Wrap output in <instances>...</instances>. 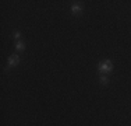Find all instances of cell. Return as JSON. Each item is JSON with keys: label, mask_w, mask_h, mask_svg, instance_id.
Masks as SVG:
<instances>
[{"label": "cell", "mask_w": 131, "mask_h": 126, "mask_svg": "<svg viewBox=\"0 0 131 126\" xmlns=\"http://www.w3.org/2000/svg\"><path fill=\"white\" fill-rule=\"evenodd\" d=\"M112 70H113V63H112L110 60H105V62H101L98 65V71L101 74H110L112 73Z\"/></svg>", "instance_id": "1"}, {"label": "cell", "mask_w": 131, "mask_h": 126, "mask_svg": "<svg viewBox=\"0 0 131 126\" xmlns=\"http://www.w3.org/2000/svg\"><path fill=\"white\" fill-rule=\"evenodd\" d=\"M18 63H20V56L18 55H11V56H8V59H7V70L10 67H14V66H17Z\"/></svg>", "instance_id": "2"}, {"label": "cell", "mask_w": 131, "mask_h": 126, "mask_svg": "<svg viewBox=\"0 0 131 126\" xmlns=\"http://www.w3.org/2000/svg\"><path fill=\"white\" fill-rule=\"evenodd\" d=\"M84 11V6L80 4V3H75V4L71 6V13L74 15H81V13Z\"/></svg>", "instance_id": "3"}, {"label": "cell", "mask_w": 131, "mask_h": 126, "mask_svg": "<svg viewBox=\"0 0 131 126\" xmlns=\"http://www.w3.org/2000/svg\"><path fill=\"white\" fill-rule=\"evenodd\" d=\"M101 84L102 86H106V84H109V81H110V78H109V76L107 74H101Z\"/></svg>", "instance_id": "4"}, {"label": "cell", "mask_w": 131, "mask_h": 126, "mask_svg": "<svg viewBox=\"0 0 131 126\" xmlns=\"http://www.w3.org/2000/svg\"><path fill=\"white\" fill-rule=\"evenodd\" d=\"M15 49H17L18 52H24V50H25V45H24V42H21V41L15 42Z\"/></svg>", "instance_id": "5"}, {"label": "cell", "mask_w": 131, "mask_h": 126, "mask_svg": "<svg viewBox=\"0 0 131 126\" xmlns=\"http://www.w3.org/2000/svg\"><path fill=\"white\" fill-rule=\"evenodd\" d=\"M13 38H14V39L18 42V41H20V38H21V32H20V31H15L14 35H13Z\"/></svg>", "instance_id": "6"}]
</instances>
